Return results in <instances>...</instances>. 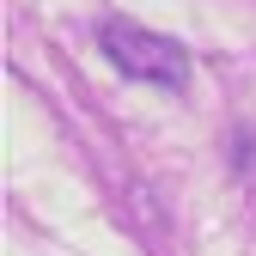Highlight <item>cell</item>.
Wrapping results in <instances>:
<instances>
[{"label": "cell", "mask_w": 256, "mask_h": 256, "mask_svg": "<svg viewBox=\"0 0 256 256\" xmlns=\"http://www.w3.org/2000/svg\"><path fill=\"white\" fill-rule=\"evenodd\" d=\"M98 49L110 55V68L122 80H140L158 92H183L189 86V49L177 37H158V30L134 24V18H104L98 24Z\"/></svg>", "instance_id": "6da1fadb"}]
</instances>
